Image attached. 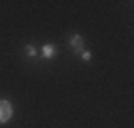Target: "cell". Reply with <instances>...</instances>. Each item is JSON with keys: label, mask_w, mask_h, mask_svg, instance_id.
Here are the masks:
<instances>
[{"label": "cell", "mask_w": 134, "mask_h": 128, "mask_svg": "<svg viewBox=\"0 0 134 128\" xmlns=\"http://www.w3.org/2000/svg\"><path fill=\"white\" fill-rule=\"evenodd\" d=\"M11 118H13V105L0 98V124H7Z\"/></svg>", "instance_id": "6da1fadb"}, {"label": "cell", "mask_w": 134, "mask_h": 128, "mask_svg": "<svg viewBox=\"0 0 134 128\" xmlns=\"http://www.w3.org/2000/svg\"><path fill=\"white\" fill-rule=\"evenodd\" d=\"M55 56H58V47L51 45V43H47L43 49H41V58H45V60H51V58H55Z\"/></svg>", "instance_id": "7a4b0ae2"}, {"label": "cell", "mask_w": 134, "mask_h": 128, "mask_svg": "<svg viewBox=\"0 0 134 128\" xmlns=\"http://www.w3.org/2000/svg\"><path fill=\"white\" fill-rule=\"evenodd\" d=\"M68 43H70V47H72L77 54H81V51H83V36H81V34H72Z\"/></svg>", "instance_id": "3957f363"}, {"label": "cell", "mask_w": 134, "mask_h": 128, "mask_svg": "<svg viewBox=\"0 0 134 128\" xmlns=\"http://www.w3.org/2000/svg\"><path fill=\"white\" fill-rule=\"evenodd\" d=\"M24 54H26V58H36V47L34 45H26Z\"/></svg>", "instance_id": "277c9868"}, {"label": "cell", "mask_w": 134, "mask_h": 128, "mask_svg": "<svg viewBox=\"0 0 134 128\" xmlns=\"http://www.w3.org/2000/svg\"><path fill=\"white\" fill-rule=\"evenodd\" d=\"M79 56H81V60H83V62H90V60H92V54H90V49H83Z\"/></svg>", "instance_id": "5b68a950"}]
</instances>
